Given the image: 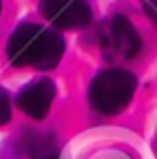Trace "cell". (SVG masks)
I'll list each match as a JSON object with an SVG mask.
<instances>
[{"label": "cell", "instance_id": "obj_1", "mask_svg": "<svg viewBox=\"0 0 157 159\" xmlns=\"http://www.w3.org/2000/svg\"><path fill=\"white\" fill-rule=\"evenodd\" d=\"M65 54V39L39 24H22L7 43V56L15 67H35L41 71L54 69Z\"/></svg>", "mask_w": 157, "mask_h": 159}, {"label": "cell", "instance_id": "obj_2", "mask_svg": "<svg viewBox=\"0 0 157 159\" xmlns=\"http://www.w3.org/2000/svg\"><path fill=\"white\" fill-rule=\"evenodd\" d=\"M136 75L127 69H105L101 73H97L95 80L90 82L88 88V101L95 112L99 114H118L129 106L136 93Z\"/></svg>", "mask_w": 157, "mask_h": 159}, {"label": "cell", "instance_id": "obj_3", "mask_svg": "<svg viewBox=\"0 0 157 159\" xmlns=\"http://www.w3.org/2000/svg\"><path fill=\"white\" fill-rule=\"evenodd\" d=\"M101 48L110 58H133L142 50V39L125 15H114L101 28Z\"/></svg>", "mask_w": 157, "mask_h": 159}, {"label": "cell", "instance_id": "obj_4", "mask_svg": "<svg viewBox=\"0 0 157 159\" xmlns=\"http://www.w3.org/2000/svg\"><path fill=\"white\" fill-rule=\"evenodd\" d=\"M41 15L56 28L78 30L90 24L93 9L88 0H41Z\"/></svg>", "mask_w": 157, "mask_h": 159}, {"label": "cell", "instance_id": "obj_5", "mask_svg": "<svg viewBox=\"0 0 157 159\" xmlns=\"http://www.w3.org/2000/svg\"><path fill=\"white\" fill-rule=\"evenodd\" d=\"M54 97H56V88H54L52 80L39 78V80H35V82H30V84H26L17 93V106L30 118L41 120L50 112Z\"/></svg>", "mask_w": 157, "mask_h": 159}, {"label": "cell", "instance_id": "obj_6", "mask_svg": "<svg viewBox=\"0 0 157 159\" xmlns=\"http://www.w3.org/2000/svg\"><path fill=\"white\" fill-rule=\"evenodd\" d=\"M11 120V97L9 93L0 86V127Z\"/></svg>", "mask_w": 157, "mask_h": 159}, {"label": "cell", "instance_id": "obj_7", "mask_svg": "<svg viewBox=\"0 0 157 159\" xmlns=\"http://www.w3.org/2000/svg\"><path fill=\"white\" fill-rule=\"evenodd\" d=\"M142 7H144L146 17L157 26V0H142Z\"/></svg>", "mask_w": 157, "mask_h": 159}, {"label": "cell", "instance_id": "obj_8", "mask_svg": "<svg viewBox=\"0 0 157 159\" xmlns=\"http://www.w3.org/2000/svg\"><path fill=\"white\" fill-rule=\"evenodd\" d=\"M35 159H60V157H58L56 153H50V151H48V153H41V155H37Z\"/></svg>", "mask_w": 157, "mask_h": 159}, {"label": "cell", "instance_id": "obj_9", "mask_svg": "<svg viewBox=\"0 0 157 159\" xmlns=\"http://www.w3.org/2000/svg\"><path fill=\"white\" fill-rule=\"evenodd\" d=\"M0 11H2V2H0Z\"/></svg>", "mask_w": 157, "mask_h": 159}]
</instances>
